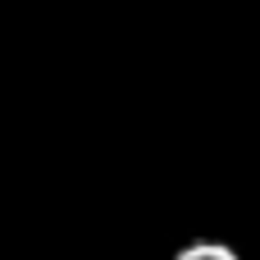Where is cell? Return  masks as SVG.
Masks as SVG:
<instances>
[{"label": "cell", "mask_w": 260, "mask_h": 260, "mask_svg": "<svg viewBox=\"0 0 260 260\" xmlns=\"http://www.w3.org/2000/svg\"><path fill=\"white\" fill-rule=\"evenodd\" d=\"M169 260H242L229 242H187V247H178Z\"/></svg>", "instance_id": "6da1fadb"}]
</instances>
